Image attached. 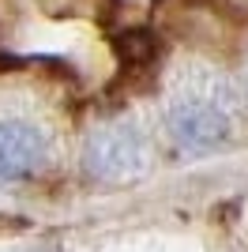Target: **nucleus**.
I'll list each match as a JSON object with an SVG mask.
<instances>
[{
    "instance_id": "2",
    "label": "nucleus",
    "mask_w": 248,
    "mask_h": 252,
    "mask_svg": "<svg viewBox=\"0 0 248 252\" xmlns=\"http://www.w3.org/2000/svg\"><path fill=\"white\" fill-rule=\"evenodd\" d=\"M165 128L185 155H211L229 139L233 117L215 94H185L165 113Z\"/></svg>"
},
{
    "instance_id": "1",
    "label": "nucleus",
    "mask_w": 248,
    "mask_h": 252,
    "mask_svg": "<svg viewBox=\"0 0 248 252\" xmlns=\"http://www.w3.org/2000/svg\"><path fill=\"white\" fill-rule=\"evenodd\" d=\"M147 162H151V151H147L143 132L128 121H117V125L98 128L87 147H83V169L98 181H109V185H124V181H135L147 173Z\"/></svg>"
},
{
    "instance_id": "3",
    "label": "nucleus",
    "mask_w": 248,
    "mask_h": 252,
    "mask_svg": "<svg viewBox=\"0 0 248 252\" xmlns=\"http://www.w3.org/2000/svg\"><path fill=\"white\" fill-rule=\"evenodd\" d=\"M49 143L45 132L31 121H0V181L34 177L45 166Z\"/></svg>"
}]
</instances>
